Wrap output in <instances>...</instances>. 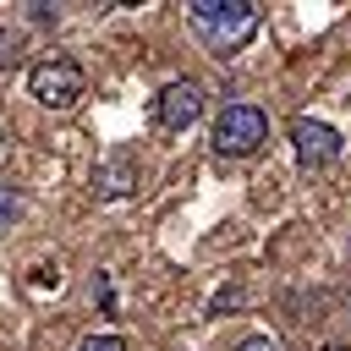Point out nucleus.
Listing matches in <instances>:
<instances>
[{
  "label": "nucleus",
  "instance_id": "9d476101",
  "mask_svg": "<svg viewBox=\"0 0 351 351\" xmlns=\"http://www.w3.org/2000/svg\"><path fill=\"white\" fill-rule=\"evenodd\" d=\"M324 351H346V346H324Z\"/></svg>",
  "mask_w": 351,
  "mask_h": 351
},
{
  "label": "nucleus",
  "instance_id": "423d86ee",
  "mask_svg": "<svg viewBox=\"0 0 351 351\" xmlns=\"http://www.w3.org/2000/svg\"><path fill=\"white\" fill-rule=\"evenodd\" d=\"M137 186V159H126V154H115V159H104L99 170H93V192L99 197H121V192H132Z\"/></svg>",
  "mask_w": 351,
  "mask_h": 351
},
{
  "label": "nucleus",
  "instance_id": "20e7f679",
  "mask_svg": "<svg viewBox=\"0 0 351 351\" xmlns=\"http://www.w3.org/2000/svg\"><path fill=\"white\" fill-rule=\"evenodd\" d=\"M203 115V88L197 82H165L154 99V126L159 132H186Z\"/></svg>",
  "mask_w": 351,
  "mask_h": 351
},
{
  "label": "nucleus",
  "instance_id": "f257e3e1",
  "mask_svg": "<svg viewBox=\"0 0 351 351\" xmlns=\"http://www.w3.org/2000/svg\"><path fill=\"white\" fill-rule=\"evenodd\" d=\"M186 22H192V33H197L214 55H236V49L258 33L263 11H258L252 0H192V5H186Z\"/></svg>",
  "mask_w": 351,
  "mask_h": 351
},
{
  "label": "nucleus",
  "instance_id": "39448f33",
  "mask_svg": "<svg viewBox=\"0 0 351 351\" xmlns=\"http://www.w3.org/2000/svg\"><path fill=\"white\" fill-rule=\"evenodd\" d=\"M291 143H296V159L313 170V165H329L340 154V132L329 121H313V115H296L291 121Z\"/></svg>",
  "mask_w": 351,
  "mask_h": 351
},
{
  "label": "nucleus",
  "instance_id": "6e6552de",
  "mask_svg": "<svg viewBox=\"0 0 351 351\" xmlns=\"http://www.w3.org/2000/svg\"><path fill=\"white\" fill-rule=\"evenodd\" d=\"M236 351H285V346H280L274 335H247V340H241Z\"/></svg>",
  "mask_w": 351,
  "mask_h": 351
},
{
  "label": "nucleus",
  "instance_id": "1a4fd4ad",
  "mask_svg": "<svg viewBox=\"0 0 351 351\" xmlns=\"http://www.w3.org/2000/svg\"><path fill=\"white\" fill-rule=\"evenodd\" d=\"M11 208H16V203H11V197H5V186H0V219H5Z\"/></svg>",
  "mask_w": 351,
  "mask_h": 351
},
{
  "label": "nucleus",
  "instance_id": "f03ea898",
  "mask_svg": "<svg viewBox=\"0 0 351 351\" xmlns=\"http://www.w3.org/2000/svg\"><path fill=\"white\" fill-rule=\"evenodd\" d=\"M263 137H269V115H263L258 104H225V115L214 121V148H219L225 159L258 154Z\"/></svg>",
  "mask_w": 351,
  "mask_h": 351
},
{
  "label": "nucleus",
  "instance_id": "7ed1b4c3",
  "mask_svg": "<svg viewBox=\"0 0 351 351\" xmlns=\"http://www.w3.org/2000/svg\"><path fill=\"white\" fill-rule=\"evenodd\" d=\"M82 66L77 60H66V55H55V60H38L33 71H27V93L44 104V110H71L77 99H82Z\"/></svg>",
  "mask_w": 351,
  "mask_h": 351
},
{
  "label": "nucleus",
  "instance_id": "0eeeda50",
  "mask_svg": "<svg viewBox=\"0 0 351 351\" xmlns=\"http://www.w3.org/2000/svg\"><path fill=\"white\" fill-rule=\"evenodd\" d=\"M77 351H126V340H121V335H88Z\"/></svg>",
  "mask_w": 351,
  "mask_h": 351
},
{
  "label": "nucleus",
  "instance_id": "9b49d317",
  "mask_svg": "<svg viewBox=\"0 0 351 351\" xmlns=\"http://www.w3.org/2000/svg\"><path fill=\"white\" fill-rule=\"evenodd\" d=\"M0 143H5V137H0Z\"/></svg>",
  "mask_w": 351,
  "mask_h": 351
}]
</instances>
